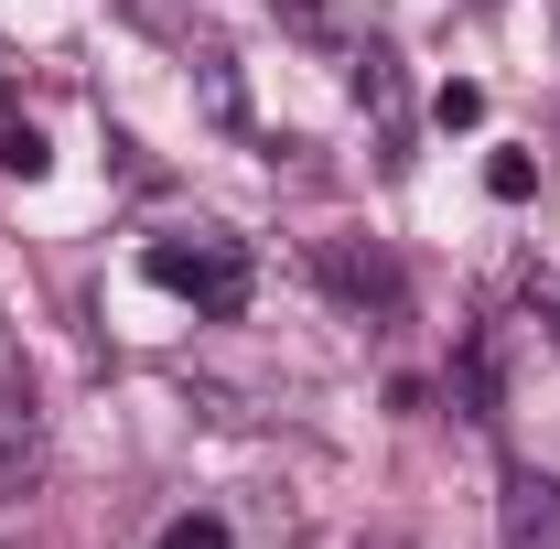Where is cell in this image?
Here are the masks:
<instances>
[{"mask_svg": "<svg viewBox=\"0 0 560 549\" xmlns=\"http://www.w3.org/2000/svg\"><path fill=\"white\" fill-rule=\"evenodd\" d=\"M44 484V410L33 388H0V506H22Z\"/></svg>", "mask_w": 560, "mask_h": 549, "instance_id": "cell-2", "label": "cell"}, {"mask_svg": "<svg viewBox=\"0 0 560 549\" xmlns=\"http://www.w3.org/2000/svg\"><path fill=\"white\" fill-rule=\"evenodd\" d=\"M431 119H442V130H475V119H486V86H464V75H453V86L431 97Z\"/></svg>", "mask_w": 560, "mask_h": 549, "instance_id": "cell-9", "label": "cell"}, {"mask_svg": "<svg viewBox=\"0 0 560 549\" xmlns=\"http://www.w3.org/2000/svg\"><path fill=\"white\" fill-rule=\"evenodd\" d=\"M140 270L162 280L173 302H195L206 324H237V313H248V259H237V237H195V248H184V237H162Z\"/></svg>", "mask_w": 560, "mask_h": 549, "instance_id": "cell-1", "label": "cell"}, {"mask_svg": "<svg viewBox=\"0 0 560 549\" xmlns=\"http://www.w3.org/2000/svg\"><path fill=\"white\" fill-rule=\"evenodd\" d=\"M0 388H33V377H22V355H11V335H0Z\"/></svg>", "mask_w": 560, "mask_h": 549, "instance_id": "cell-11", "label": "cell"}, {"mask_svg": "<svg viewBox=\"0 0 560 549\" xmlns=\"http://www.w3.org/2000/svg\"><path fill=\"white\" fill-rule=\"evenodd\" d=\"M486 195H495V206H528V195H539V162H528V151H495V162H486Z\"/></svg>", "mask_w": 560, "mask_h": 549, "instance_id": "cell-7", "label": "cell"}, {"mask_svg": "<svg viewBox=\"0 0 560 549\" xmlns=\"http://www.w3.org/2000/svg\"><path fill=\"white\" fill-rule=\"evenodd\" d=\"M44 162H55V151H44V130H33V119H0V173H11V184H33Z\"/></svg>", "mask_w": 560, "mask_h": 549, "instance_id": "cell-6", "label": "cell"}, {"mask_svg": "<svg viewBox=\"0 0 560 549\" xmlns=\"http://www.w3.org/2000/svg\"><path fill=\"white\" fill-rule=\"evenodd\" d=\"M162 549H226V517H173Z\"/></svg>", "mask_w": 560, "mask_h": 549, "instance_id": "cell-10", "label": "cell"}, {"mask_svg": "<svg viewBox=\"0 0 560 549\" xmlns=\"http://www.w3.org/2000/svg\"><path fill=\"white\" fill-rule=\"evenodd\" d=\"M495 539H506V549H560V484L550 475H506V495H495Z\"/></svg>", "mask_w": 560, "mask_h": 549, "instance_id": "cell-3", "label": "cell"}, {"mask_svg": "<svg viewBox=\"0 0 560 549\" xmlns=\"http://www.w3.org/2000/svg\"><path fill=\"white\" fill-rule=\"evenodd\" d=\"M195 86H206V108H215V119H248V97H237V75H226V55H206V66H195Z\"/></svg>", "mask_w": 560, "mask_h": 549, "instance_id": "cell-8", "label": "cell"}, {"mask_svg": "<svg viewBox=\"0 0 560 549\" xmlns=\"http://www.w3.org/2000/svg\"><path fill=\"white\" fill-rule=\"evenodd\" d=\"M355 108L399 119V55H388V44H355Z\"/></svg>", "mask_w": 560, "mask_h": 549, "instance_id": "cell-5", "label": "cell"}, {"mask_svg": "<svg viewBox=\"0 0 560 549\" xmlns=\"http://www.w3.org/2000/svg\"><path fill=\"white\" fill-rule=\"evenodd\" d=\"M280 11V33H302V44H366V0H270Z\"/></svg>", "mask_w": 560, "mask_h": 549, "instance_id": "cell-4", "label": "cell"}]
</instances>
